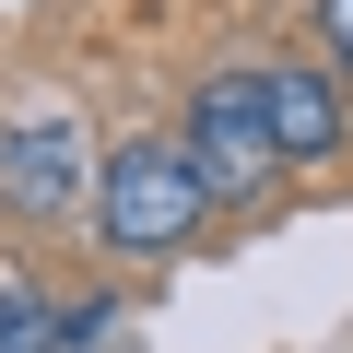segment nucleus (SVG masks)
<instances>
[{"mask_svg": "<svg viewBox=\"0 0 353 353\" xmlns=\"http://www.w3.org/2000/svg\"><path fill=\"white\" fill-rule=\"evenodd\" d=\"M212 212V189H201V165H189V141H118L106 153V176H94V224H106V248L118 259H165V248H189V224Z\"/></svg>", "mask_w": 353, "mask_h": 353, "instance_id": "f257e3e1", "label": "nucleus"}, {"mask_svg": "<svg viewBox=\"0 0 353 353\" xmlns=\"http://www.w3.org/2000/svg\"><path fill=\"white\" fill-rule=\"evenodd\" d=\"M176 141H189V165H201V189H212V201H259L271 176H283V141H271L259 71H212Z\"/></svg>", "mask_w": 353, "mask_h": 353, "instance_id": "f03ea898", "label": "nucleus"}, {"mask_svg": "<svg viewBox=\"0 0 353 353\" xmlns=\"http://www.w3.org/2000/svg\"><path fill=\"white\" fill-rule=\"evenodd\" d=\"M94 176H106V153L71 130V106H36V118H12V130H0V212L59 224L71 201H94Z\"/></svg>", "mask_w": 353, "mask_h": 353, "instance_id": "7ed1b4c3", "label": "nucleus"}, {"mask_svg": "<svg viewBox=\"0 0 353 353\" xmlns=\"http://www.w3.org/2000/svg\"><path fill=\"white\" fill-rule=\"evenodd\" d=\"M259 106H271L283 165H341V83H330V71H306V59H259Z\"/></svg>", "mask_w": 353, "mask_h": 353, "instance_id": "20e7f679", "label": "nucleus"}, {"mask_svg": "<svg viewBox=\"0 0 353 353\" xmlns=\"http://www.w3.org/2000/svg\"><path fill=\"white\" fill-rule=\"evenodd\" d=\"M0 353H59V306L36 283H0Z\"/></svg>", "mask_w": 353, "mask_h": 353, "instance_id": "39448f33", "label": "nucleus"}, {"mask_svg": "<svg viewBox=\"0 0 353 353\" xmlns=\"http://www.w3.org/2000/svg\"><path fill=\"white\" fill-rule=\"evenodd\" d=\"M318 36H330V59L353 71V0H318Z\"/></svg>", "mask_w": 353, "mask_h": 353, "instance_id": "423d86ee", "label": "nucleus"}]
</instances>
